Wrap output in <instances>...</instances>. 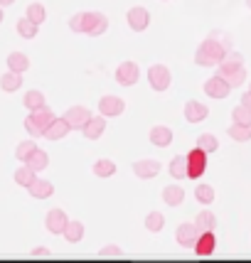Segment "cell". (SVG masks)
Returning a JSON list of instances; mask_svg holds the SVG:
<instances>
[{"label":"cell","instance_id":"1","mask_svg":"<svg viewBox=\"0 0 251 263\" xmlns=\"http://www.w3.org/2000/svg\"><path fill=\"white\" fill-rule=\"evenodd\" d=\"M229 42H219L217 37L212 34V37H207L202 45L197 47V52H194V64H200V67H219L224 57H227L229 52Z\"/></svg>","mask_w":251,"mask_h":263},{"label":"cell","instance_id":"2","mask_svg":"<svg viewBox=\"0 0 251 263\" xmlns=\"http://www.w3.org/2000/svg\"><path fill=\"white\" fill-rule=\"evenodd\" d=\"M217 74L222 77V79L227 81L231 89H237V86H241L244 81H246V69H244V57H241L239 52H229L227 57H224V62L219 64Z\"/></svg>","mask_w":251,"mask_h":263},{"label":"cell","instance_id":"3","mask_svg":"<svg viewBox=\"0 0 251 263\" xmlns=\"http://www.w3.org/2000/svg\"><path fill=\"white\" fill-rule=\"evenodd\" d=\"M185 158H187V177H190V180H200V177L207 172L209 153H205L200 145H194V148L190 150Z\"/></svg>","mask_w":251,"mask_h":263},{"label":"cell","instance_id":"4","mask_svg":"<svg viewBox=\"0 0 251 263\" xmlns=\"http://www.w3.org/2000/svg\"><path fill=\"white\" fill-rule=\"evenodd\" d=\"M148 84L153 91H168L172 84V74L165 64H153L148 69Z\"/></svg>","mask_w":251,"mask_h":263},{"label":"cell","instance_id":"5","mask_svg":"<svg viewBox=\"0 0 251 263\" xmlns=\"http://www.w3.org/2000/svg\"><path fill=\"white\" fill-rule=\"evenodd\" d=\"M109 30V17L103 12H84V34L101 37Z\"/></svg>","mask_w":251,"mask_h":263},{"label":"cell","instance_id":"6","mask_svg":"<svg viewBox=\"0 0 251 263\" xmlns=\"http://www.w3.org/2000/svg\"><path fill=\"white\" fill-rule=\"evenodd\" d=\"M126 111V101L121 96H114V93H106L101 96V101H99V114L106 116V118H118V116H123Z\"/></svg>","mask_w":251,"mask_h":263},{"label":"cell","instance_id":"7","mask_svg":"<svg viewBox=\"0 0 251 263\" xmlns=\"http://www.w3.org/2000/svg\"><path fill=\"white\" fill-rule=\"evenodd\" d=\"M114 77L121 86H136L138 79H140V69H138L136 62H121V64L116 67Z\"/></svg>","mask_w":251,"mask_h":263},{"label":"cell","instance_id":"8","mask_svg":"<svg viewBox=\"0 0 251 263\" xmlns=\"http://www.w3.org/2000/svg\"><path fill=\"white\" fill-rule=\"evenodd\" d=\"M126 23H128V27L133 32H143V30H148L150 25V12L143 5H136V8H131L126 12Z\"/></svg>","mask_w":251,"mask_h":263},{"label":"cell","instance_id":"9","mask_svg":"<svg viewBox=\"0 0 251 263\" xmlns=\"http://www.w3.org/2000/svg\"><path fill=\"white\" fill-rule=\"evenodd\" d=\"M214 251H217V236H214V229L200 231V239H197V243H194V256L209 258V256H214Z\"/></svg>","mask_w":251,"mask_h":263},{"label":"cell","instance_id":"10","mask_svg":"<svg viewBox=\"0 0 251 263\" xmlns=\"http://www.w3.org/2000/svg\"><path fill=\"white\" fill-rule=\"evenodd\" d=\"M67 224H69V217H67V212L64 209H59V206H55V209H49L47 212V217H45V227L49 234H64V229H67Z\"/></svg>","mask_w":251,"mask_h":263},{"label":"cell","instance_id":"11","mask_svg":"<svg viewBox=\"0 0 251 263\" xmlns=\"http://www.w3.org/2000/svg\"><path fill=\"white\" fill-rule=\"evenodd\" d=\"M200 239V229H197V224H180L177 229H175V241L183 246V249H194V243Z\"/></svg>","mask_w":251,"mask_h":263},{"label":"cell","instance_id":"12","mask_svg":"<svg viewBox=\"0 0 251 263\" xmlns=\"http://www.w3.org/2000/svg\"><path fill=\"white\" fill-rule=\"evenodd\" d=\"M64 118L69 121L71 130H81V128L86 126V121L92 118V111H89L86 106H69L67 114H64Z\"/></svg>","mask_w":251,"mask_h":263},{"label":"cell","instance_id":"13","mask_svg":"<svg viewBox=\"0 0 251 263\" xmlns=\"http://www.w3.org/2000/svg\"><path fill=\"white\" fill-rule=\"evenodd\" d=\"M205 93L209 99H227L229 93H231V86L217 74V77H212V79L205 81Z\"/></svg>","mask_w":251,"mask_h":263},{"label":"cell","instance_id":"14","mask_svg":"<svg viewBox=\"0 0 251 263\" xmlns=\"http://www.w3.org/2000/svg\"><path fill=\"white\" fill-rule=\"evenodd\" d=\"M160 165L158 160H138L133 162V175H136L138 180H153V177H158L160 175Z\"/></svg>","mask_w":251,"mask_h":263},{"label":"cell","instance_id":"15","mask_svg":"<svg viewBox=\"0 0 251 263\" xmlns=\"http://www.w3.org/2000/svg\"><path fill=\"white\" fill-rule=\"evenodd\" d=\"M103 130H106V116H92L89 121H86V126L81 128V133L86 140H99L103 136Z\"/></svg>","mask_w":251,"mask_h":263},{"label":"cell","instance_id":"16","mask_svg":"<svg viewBox=\"0 0 251 263\" xmlns=\"http://www.w3.org/2000/svg\"><path fill=\"white\" fill-rule=\"evenodd\" d=\"M207 116H209V108H207L202 101H187L185 103V121L187 123H202Z\"/></svg>","mask_w":251,"mask_h":263},{"label":"cell","instance_id":"17","mask_svg":"<svg viewBox=\"0 0 251 263\" xmlns=\"http://www.w3.org/2000/svg\"><path fill=\"white\" fill-rule=\"evenodd\" d=\"M69 130H71V126H69V121L64 118V116H57L49 126H47L45 130V138L47 140H62V138L69 136Z\"/></svg>","mask_w":251,"mask_h":263},{"label":"cell","instance_id":"18","mask_svg":"<svg viewBox=\"0 0 251 263\" xmlns=\"http://www.w3.org/2000/svg\"><path fill=\"white\" fill-rule=\"evenodd\" d=\"M148 138H150V143L155 145V148H168L172 143V138H175V133H172L168 126H153L150 128V133H148Z\"/></svg>","mask_w":251,"mask_h":263},{"label":"cell","instance_id":"19","mask_svg":"<svg viewBox=\"0 0 251 263\" xmlns=\"http://www.w3.org/2000/svg\"><path fill=\"white\" fill-rule=\"evenodd\" d=\"M27 118H30L37 128H42V133H45L47 126H49V123H52L57 116H55V111H52L49 106H42V108H34V111H30V116H27Z\"/></svg>","mask_w":251,"mask_h":263},{"label":"cell","instance_id":"20","mask_svg":"<svg viewBox=\"0 0 251 263\" xmlns=\"http://www.w3.org/2000/svg\"><path fill=\"white\" fill-rule=\"evenodd\" d=\"M27 192H30V197H34V199H47V197L55 195V184L49 182V180L37 177V180L27 187Z\"/></svg>","mask_w":251,"mask_h":263},{"label":"cell","instance_id":"21","mask_svg":"<svg viewBox=\"0 0 251 263\" xmlns=\"http://www.w3.org/2000/svg\"><path fill=\"white\" fill-rule=\"evenodd\" d=\"M23 86V77H20V71H12V69H8L3 77H0V89L5 93H12L17 91Z\"/></svg>","mask_w":251,"mask_h":263},{"label":"cell","instance_id":"22","mask_svg":"<svg viewBox=\"0 0 251 263\" xmlns=\"http://www.w3.org/2000/svg\"><path fill=\"white\" fill-rule=\"evenodd\" d=\"M163 202L168 206H180L185 202V190L180 184H168L163 190Z\"/></svg>","mask_w":251,"mask_h":263},{"label":"cell","instance_id":"23","mask_svg":"<svg viewBox=\"0 0 251 263\" xmlns=\"http://www.w3.org/2000/svg\"><path fill=\"white\" fill-rule=\"evenodd\" d=\"M227 136L231 140H237V143H246V140H251V123H234L231 121Z\"/></svg>","mask_w":251,"mask_h":263},{"label":"cell","instance_id":"24","mask_svg":"<svg viewBox=\"0 0 251 263\" xmlns=\"http://www.w3.org/2000/svg\"><path fill=\"white\" fill-rule=\"evenodd\" d=\"M8 69L25 74V71L30 69V57H27L25 52H10V54H8Z\"/></svg>","mask_w":251,"mask_h":263},{"label":"cell","instance_id":"25","mask_svg":"<svg viewBox=\"0 0 251 263\" xmlns=\"http://www.w3.org/2000/svg\"><path fill=\"white\" fill-rule=\"evenodd\" d=\"M34 180H37V172H34L27 162H23V165L15 170V184H20V187H30Z\"/></svg>","mask_w":251,"mask_h":263},{"label":"cell","instance_id":"26","mask_svg":"<svg viewBox=\"0 0 251 263\" xmlns=\"http://www.w3.org/2000/svg\"><path fill=\"white\" fill-rule=\"evenodd\" d=\"M15 30H17V34H20V37H25V40H32V37H37L40 25L34 23V20H30V17L25 15V17H20V20H17Z\"/></svg>","mask_w":251,"mask_h":263},{"label":"cell","instance_id":"27","mask_svg":"<svg viewBox=\"0 0 251 263\" xmlns=\"http://www.w3.org/2000/svg\"><path fill=\"white\" fill-rule=\"evenodd\" d=\"M168 172L172 175V180H185L187 177V158L185 155H175L168 165Z\"/></svg>","mask_w":251,"mask_h":263},{"label":"cell","instance_id":"28","mask_svg":"<svg viewBox=\"0 0 251 263\" xmlns=\"http://www.w3.org/2000/svg\"><path fill=\"white\" fill-rule=\"evenodd\" d=\"M116 162L109 160V158H101V160H96L92 165V172L96 175V177H111V175H116Z\"/></svg>","mask_w":251,"mask_h":263},{"label":"cell","instance_id":"29","mask_svg":"<svg viewBox=\"0 0 251 263\" xmlns=\"http://www.w3.org/2000/svg\"><path fill=\"white\" fill-rule=\"evenodd\" d=\"M25 108L27 111H34V108H42V106H47V99H45V93L42 91H37V89H30V91L25 93Z\"/></svg>","mask_w":251,"mask_h":263},{"label":"cell","instance_id":"30","mask_svg":"<svg viewBox=\"0 0 251 263\" xmlns=\"http://www.w3.org/2000/svg\"><path fill=\"white\" fill-rule=\"evenodd\" d=\"M194 199H197L200 204H212V202L217 199V192H214L212 184H197V187H194Z\"/></svg>","mask_w":251,"mask_h":263},{"label":"cell","instance_id":"31","mask_svg":"<svg viewBox=\"0 0 251 263\" xmlns=\"http://www.w3.org/2000/svg\"><path fill=\"white\" fill-rule=\"evenodd\" d=\"M27 165H30L34 172H42V170H47V165H49V155H47L45 150L37 148L32 155L27 158Z\"/></svg>","mask_w":251,"mask_h":263},{"label":"cell","instance_id":"32","mask_svg":"<svg viewBox=\"0 0 251 263\" xmlns=\"http://www.w3.org/2000/svg\"><path fill=\"white\" fill-rule=\"evenodd\" d=\"M62 236H64L69 243H79V241L84 239V224H81V221H69Z\"/></svg>","mask_w":251,"mask_h":263},{"label":"cell","instance_id":"33","mask_svg":"<svg viewBox=\"0 0 251 263\" xmlns=\"http://www.w3.org/2000/svg\"><path fill=\"white\" fill-rule=\"evenodd\" d=\"M194 224H197V229L200 231H209L217 227V219H214V214L209 212V209H202L197 217H194Z\"/></svg>","mask_w":251,"mask_h":263},{"label":"cell","instance_id":"34","mask_svg":"<svg viewBox=\"0 0 251 263\" xmlns=\"http://www.w3.org/2000/svg\"><path fill=\"white\" fill-rule=\"evenodd\" d=\"M25 15H27L30 20H34L37 25H42L47 20V8L42 5V3H30L27 10H25Z\"/></svg>","mask_w":251,"mask_h":263},{"label":"cell","instance_id":"35","mask_svg":"<svg viewBox=\"0 0 251 263\" xmlns=\"http://www.w3.org/2000/svg\"><path fill=\"white\" fill-rule=\"evenodd\" d=\"M163 227H165V214H160L158 209H155V212H150L148 217H146V229H148L150 234L163 231Z\"/></svg>","mask_w":251,"mask_h":263},{"label":"cell","instance_id":"36","mask_svg":"<svg viewBox=\"0 0 251 263\" xmlns=\"http://www.w3.org/2000/svg\"><path fill=\"white\" fill-rule=\"evenodd\" d=\"M34 150H37V143H34V140H23V143H17V148H15V158L20 162H27V158L32 155Z\"/></svg>","mask_w":251,"mask_h":263},{"label":"cell","instance_id":"37","mask_svg":"<svg viewBox=\"0 0 251 263\" xmlns=\"http://www.w3.org/2000/svg\"><path fill=\"white\" fill-rule=\"evenodd\" d=\"M197 145L205 150V153H209V155H212V153L219 148V140H217V136H214V133H202V136L197 138Z\"/></svg>","mask_w":251,"mask_h":263},{"label":"cell","instance_id":"38","mask_svg":"<svg viewBox=\"0 0 251 263\" xmlns=\"http://www.w3.org/2000/svg\"><path fill=\"white\" fill-rule=\"evenodd\" d=\"M231 121H234V123H251V108L244 106V103H239V106L231 111Z\"/></svg>","mask_w":251,"mask_h":263},{"label":"cell","instance_id":"39","mask_svg":"<svg viewBox=\"0 0 251 263\" xmlns=\"http://www.w3.org/2000/svg\"><path fill=\"white\" fill-rule=\"evenodd\" d=\"M121 256H123V249L114 246V243L111 246H103L101 251H99V258H121Z\"/></svg>","mask_w":251,"mask_h":263},{"label":"cell","instance_id":"40","mask_svg":"<svg viewBox=\"0 0 251 263\" xmlns=\"http://www.w3.org/2000/svg\"><path fill=\"white\" fill-rule=\"evenodd\" d=\"M69 30L71 32H84V12H77L69 17Z\"/></svg>","mask_w":251,"mask_h":263},{"label":"cell","instance_id":"41","mask_svg":"<svg viewBox=\"0 0 251 263\" xmlns=\"http://www.w3.org/2000/svg\"><path fill=\"white\" fill-rule=\"evenodd\" d=\"M25 130H27L30 136H34V138H45L42 128H37V126L32 123V121H30V118H25Z\"/></svg>","mask_w":251,"mask_h":263},{"label":"cell","instance_id":"42","mask_svg":"<svg viewBox=\"0 0 251 263\" xmlns=\"http://www.w3.org/2000/svg\"><path fill=\"white\" fill-rule=\"evenodd\" d=\"M30 256H32V258H49L52 251H49L47 246H34L32 251H30Z\"/></svg>","mask_w":251,"mask_h":263},{"label":"cell","instance_id":"43","mask_svg":"<svg viewBox=\"0 0 251 263\" xmlns=\"http://www.w3.org/2000/svg\"><path fill=\"white\" fill-rule=\"evenodd\" d=\"M241 103H244V106H249V108H251V91H246L244 96H241Z\"/></svg>","mask_w":251,"mask_h":263},{"label":"cell","instance_id":"44","mask_svg":"<svg viewBox=\"0 0 251 263\" xmlns=\"http://www.w3.org/2000/svg\"><path fill=\"white\" fill-rule=\"evenodd\" d=\"M12 3H15V0H0V5H3V8H8V5H12Z\"/></svg>","mask_w":251,"mask_h":263},{"label":"cell","instance_id":"45","mask_svg":"<svg viewBox=\"0 0 251 263\" xmlns=\"http://www.w3.org/2000/svg\"><path fill=\"white\" fill-rule=\"evenodd\" d=\"M3 17H5V15H3V5H0V23H3Z\"/></svg>","mask_w":251,"mask_h":263},{"label":"cell","instance_id":"46","mask_svg":"<svg viewBox=\"0 0 251 263\" xmlns=\"http://www.w3.org/2000/svg\"><path fill=\"white\" fill-rule=\"evenodd\" d=\"M246 5H249V8H251V0H246Z\"/></svg>","mask_w":251,"mask_h":263},{"label":"cell","instance_id":"47","mask_svg":"<svg viewBox=\"0 0 251 263\" xmlns=\"http://www.w3.org/2000/svg\"><path fill=\"white\" fill-rule=\"evenodd\" d=\"M249 91H251V86H249Z\"/></svg>","mask_w":251,"mask_h":263}]
</instances>
